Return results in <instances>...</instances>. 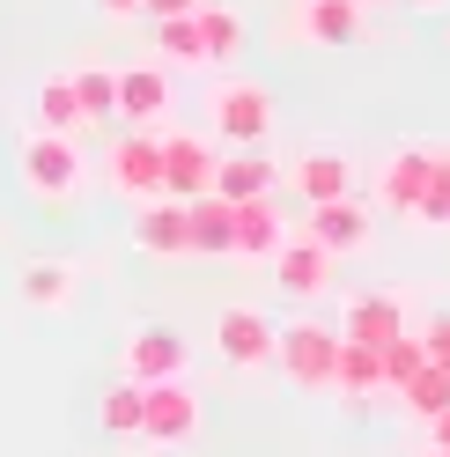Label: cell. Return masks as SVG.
I'll return each instance as SVG.
<instances>
[{"label": "cell", "mask_w": 450, "mask_h": 457, "mask_svg": "<svg viewBox=\"0 0 450 457\" xmlns=\"http://www.w3.org/2000/svg\"><path fill=\"white\" fill-rule=\"evenodd\" d=\"M273 273H280V288L288 295H325V280H332V259L311 244V237H288L273 251Z\"/></svg>", "instance_id": "d6986e66"}, {"label": "cell", "mask_w": 450, "mask_h": 457, "mask_svg": "<svg viewBox=\"0 0 450 457\" xmlns=\"http://www.w3.org/2000/svg\"><path fill=\"white\" fill-rule=\"evenodd\" d=\"M96 8H104L111 22H126V15H140V0H96Z\"/></svg>", "instance_id": "1f68e13d"}, {"label": "cell", "mask_w": 450, "mask_h": 457, "mask_svg": "<svg viewBox=\"0 0 450 457\" xmlns=\"http://www.w3.org/2000/svg\"><path fill=\"white\" fill-rule=\"evenodd\" d=\"M155 133H162V126H155ZM155 133H133V126H126L119 140H111V155H104V178H111V192H126L133 207L162 192V148H155Z\"/></svg>", "instance_id": "8992f818"}, {"label": "cell", "mask_w": 450, "mask_h": 457, "mask_svg": "<svg viewBox=\"0 0 450 457\" xmlns=\"http://www.w3.org/2000/svg\"><path fill=\"white\" fill-rule=\"evenodd\" d=\"M377 384H384V361H377V347H354V339H340V369H332V391L370 398Z\"/></svg>", "instance_id": "603a6c76"}, {"label": "cell", "mask_w": 450, "mask_h": 457, "mask_svg": "<svg viewBox=\"0 0 450 457\" xmlns=\"http://www.w3.org/2000/svg\"><path fill=\"white\" fill-rule=\"evenodd\" d=\"M273 361L288 369V384L332 391V369H340V332H325V325H288V332L273 339Z\"/></svg>", "instance_id": "3957f363"}, {"label": "cell", "mask_w": 450, "mask_h": 457, "mask_svg": "<svg viewBox=\"0 0 450 457\" xmlns=\"http://www.w3.org/2000/svg\"><path fill=\"white\" fill-rule=\"evenodd\" d=\"M192 8H200V0H140V15H148V22H162V15H192Z\"/></svg>", "instance_id": "4dcf8cb0"}, {"label": "cell", "mask_w": 450, "mask_h": 457, "mask_svg": "<svg viewBox=\"0 0 450 457\" xmlns=\"http://www.w3.org/2000/svg\"><path fill=\"white\" fill-rule=\"evenodd\" d=\"M273 325L259 318V310H221L214 318V347H221V361L229 369H266L273 361Z\"/></svg>", "instance_id": "8fae6325"}, {"label": "cell", "mask_w": 450, "mask_h": 457, "mask_svg": "<svg viewBox=\"0 0 450 457\" xmlns=\"http://www.w3.org/2000/svg\"><path fill=\"white\" fill-rule=\"evenodd\" d=\"M207 119H214V133L229 140V148H259L273 133V89L251 81V74H221L214 96H207Z\"/></svg>", "instance_id": "6da1fadb"}, {"label": "cell", "mask_w": 450, "mask_h": 457, "mask_svg": "<svg viewBox=\"0 0 450 457\" xmlns=\"http://www.w3.org/2000/svg\"><path fill=\"white\" fill-rule=\"evenodd\" d=\"M429 178H436V148H391L384 170H377V199L391 214H413V199L429 192Z\"/></svg>", "instance_id": "7c38bea8"}, {"label": "cell", "mask_w": 450, "mask_h": 457, "mask_svg": "<svg viewBox=\"0 0 450 457\" xmlns=\"http://www.w3.org/2000/svg\"><path fill=\"white\" fill-rule=\"evenodd\" d=\"M185 377V339L171 332V325H140L133 339H126V384H178Z\"/></svg>", "instance_id": "30bf717a"}, {"label": "cell", "mask_w": 450, "mask_h": 457, "mask_svg": "<svg viewBox=\"0 0 450 457\" xmlns=\"http://www.w3.org/2000/svg\"><path fill=\"white\" fill-rule=\"evenodd\" d=\"M406 8H421V15H436V8H450V0H406Z\"/></svg>", "instance_id": "836d02e7"}, {"label": "cell", "mask_w": 450, "mask_h": 457, "mask_svg": "<svg viewBox=\"0 0 450 457\" xmlns=\"http://www.w3.org/2000/svg\"><path fill=\"white\" fill-rule=\"evenodd\" d=\"M273 185H280V162L259 155V148H237V155L214 162V192L229 199V207H244V199H266Z\"/></svg>", "instance_id": "2e32d148"}, {"label": "cell", "mask_w": 450, "mask_h": 457, "mask_svg": "<svg viewBox=\"0 0 450 457\" xmlns=\"http://www.w3.org/2000/svg\"><path fill=\"white\" fill-rule=\"evenodd\" d=\"M436 450H450V406L436 413Z\"/></svg>", "instance_id": "d6a6232c"}, {"label": "cell", "mask_w": 450, "mask_h": 457, "mask_svg": "<svg viewBox=\"0 0 450 457\" xmlns=\"http://www.w3.org/2000/svg\"><path fill=\"white\" fill-rule=\"evenodd\" d=\"M421 347H429V361H443V369H450V318H436V325H429V339H421Z\"/></svg>", "instance_id": "f546056e"}, {"label": "cell", "mask_w": 450, "mask_h": 457, "mask_svg": "<svg viewBox=\"0 0 450 457\" xmlns=\"http://www.w3.org/2000/svg\"><path fill=\"white\" fill-rule=\"evenodd\" d=\"M399 391H406V406H413V413H429V420H436V413L450 406V369H443V361H421Z\"/></svg>", "instance_id": "484cf974"}, {"label": "cell", "mask_w": 450, "mask_h": 457, "mask_svg": "<svg viewBox=\"0 0 450 457\" xmlns=\"http://www.w3.org/2000/svg\"><path fill=\"white\" fill-rule=\"evenodd\" d=\"M22 303L30 310H67L74 303V266L67 259H30L22 266Z\"/></svg>", "instance_id": "44dd1931"}, {"label": "cell", "mask_w": 450, "mask_h": 457, "mask_svg": "<svg viewBox=\"0 0 450 457\" xmlns=\"http://www.w3.org/2000/svg\"><path fill=\"white\" fill-rule=\"evenodd\" d=\"M155 60H171V67H207L200 22H192V15H162V22H155Z\"/></svg>", "instance_id": "cb8c5ba5"}, {"label": "cell", "mask_w": 450, "mask_h": 457, "mask_svg": "<svg viewBox=\"0 0 450 457\" xmlns=\"http://www.w3.org/2000/svg\"><path fill=\"white\" fill-rule=\"evenodd\" d=\"M288 185L311 199V207H325V199H347V192H354V162H347L340 148H303L296 170H288Z\"/></svg>", "instance_id": "5bb4252c"}, {"label": "cell", "mask_w": 450, "mask_h": 457, "mask_svg": "<svg viewBox=\"0 0 450 457\" xmlns=\"http://www.w3.org/2000/svg\"><path fill=\"white\" fill-rule=\"evenodd\" d=\"M22 185L38 199H74L81 192V140L74 133H30L22 140Z\"/></svg>", "instance_id": "7a4b0ae2"}, {"label": "cell", "mask_w": 450, "mask_h": 457, "mask_svg": "<svg viewBox=\"0 0 450 457\" xmlns=\"http://www.w3.org/2000/svg\"><path fill=\"white\" fill-rule=\"evenodd\" d=\"M436 170H443V178H450V148H436Z\"/></svg>", "instance_id": "e575fe53"}, {"label": "cell", "mask_w": 450, "mask_h": 457, "mask_svg": "<svg viewBox=\"0 0 450 457\" xmlns=\"http://www.w3.org/2000/svg\"><path fill=\"white\" fill-rule=\"evenodd\" d=\"M325 259H354V251H370V207L347 192V199H325V207H311V228H303Z\"/></svg>", "instance_id": "9c48e42d"}, {"label": "cell", "mask_w": 450, "mask_h": 457, "mask_svg": "<svg viewBox=\"0 0 450 457\" xmlns=\"http://www.w3.org/2000/svg\"><path fill=\"white\" fill-rule=\"evenodd\" d=\"M362 8H370V0H362Z\"/></svg>", "instance_id": "8d00e7d4"}, {"label": "cell", "mask_w": 450, "mask_h": 457, "mask_svg": "<svg viewBox=\"0 0 450 457\" xmlns=\"http://www.w3.org/2000/svg\"><path fill=\"white\" fill-rule=\"evenodd\" d=\"M399 332H406L399 295H362L347 310V325H340V339H354V347H384V339H399Z\"/></svg>", "instance_id": "ffe728a7"}, {"label": "cell", "mask_w": 450, "mask_h": 457, "mask_svg": "<svg viewBox=\"0 0 450 457\" xmlns=\"http://www.w3.org/2000/svg\"><path fill=\"white\" fill-rule=\"evenodd\" d=\"M436 457H450V450H436Z\"/></svg>", "instance_id": "d590c367"}, {"label": "cell", "mask_w": 450, "mask_h": 457, "mask_svg": "<svg viewBox=\"0 0 450 457\" xmlns=\"http://www.w3.org/2000/svg\"><path fill=\"white\" fill-rule=\"evenodd\" d=\"M192 22H200V52H207V67H229V60H244V15L229 8V0H200L192 8Z\"/></svg>", "instance_id": "ac0fdd59"}, {"label": "cell", "mask_w": 450, "mask_h": 457, "mask_svg": "<svg viewBox=\"0 0 450 457\" xmlns=\"http://www.w3.org/2000/svg\"><path fill=\"white\" fill-rule=\"evenodd\" d=\"M192 436H200V398H192L185 384H148L140 391V443L178 450Z\"/></svg>", "instance_id": "52a82bcc"}, {"label": "cell", "mask_w": 450, "mask_h": 457, "mask_svg": "<svg viewBox=\"0 0 450 457\" xmlns=\"http://www.w3.org/2000/svg\"><path fill=\"white\" fill-rule=\"evenodd\" d=\"M119 119L133 133H155L162 119H171V67H155V60L119 67Z\"/></svg>", "instance_id": "ba28073f"}, {"label": "cell", "mask_w": 450, "mask_h": 457, "mask_svg": "<svg viewBox=\"0 0 450 457\" xmlns=\"http://www.w3.org/2000/svg\"><path fill=\"white\" fill-rule=\"evenodd\" d=\"M155 148H162V199H200V192H214V140H200V133H171L162 126L155 133Z\"/></svg>", "instance_id": "5b68a950"}, {"label": "cell", "mask_w": 450, "mask_h": 457, "mask_svg": "<svg viewBox=\"0 0 450 457\" xmlns=\"http://www.w3.org/2000/svg\"><path fill=\"white\" fill-rule=\"evenodd\" d=\"M377 361H384V384H406L413 369L429 361V347H421V339H406V332H399V339H384V347H377Z\"/></svg>", "instance_id": "83f0119b"}, {"label": "cell", "mask_w": 450, "mask_h": 457, "mask_svg": "<svg viewBox=\"0 0 450 457\" xmlns=\"http://www.w3.org/2000/svg\"><path fill=\"white\" fill-rule=\"evenodd\" d=\"M96 413H104L111 436H140V384H111Z\"/></svg>", "instance_id": "4316f807"}, {"label": "cell", "mask_w": 450, "mask_h": 457, "mask_svg": "<svg viewBox=\"0 0 450 457\" xmlns=\"http://www.w3.org/2000/svg\"><path fill=\"white\" fill-rule=\"evenodd\" d=\"M229 228H237V207H229L221 192L185 199V251H207V259H221V251H229Z\"/></svg>", "instance_id": "e0dca14e"}, {"label": "cell", "mask_w": 450, "mask_h": 457, "mask_svg": "<svg viewBox=\"0 0 450 457\" xmlns=\"http://www.w3.org/2000/svg\"><path fill=\"white\" fill-rule=\"evenodd\" d=\"M133 244L148 259H185V199H140L133 207Z\"/></svg>", "instance_id": "4fadbf2b"}, {"label": "cell", "mask_w": 450, "mask_h": 457, "mask_svg": "<svg viewBox=\"0 0 450 457\" xmlns=\"http://www.w3.org/2000/svg\"><path fill=\"white\" fill-rule=\"evenodd\" d=\"M280 244H288V221H280L273 192H266V199H244V207H237V228H229V259H273Z\"/></svg>", "instance_id": "9a60e30c"}, {"label": "cell", "mask_w": 450, "mask_h": 457, "mask_svg": "<svg viewBox=\"0 0 450 457\" xmlns=\"http://www.w3.org/2000/svg\"><path fill=\"white\" fill-rule=\"evenodd\" d=\"M38 126L45 133H74L81 126V104H74V81L67 74H52L45 89H38Z\"/></svg>", "instance_id": "d4e9b609"}, {"label": "cell", "mask_w": 450, "mask_h": 457, "mask_svg": "<svg viewBox=\"0 0 450 457\" xmlns=\"http://www.w3.org/2000/svg\"><path fill=\"white\" fill-rule=\"evenodd\" d=\"M288 37L296 45H325V52L362 45V37H370V8H362V0H296Z\"/></svg>", "instance_id": "277c9868"}, {"label": "cell", "mask_w": 450, "mask_h": 457, "mask_svg": "<svg viewBox=\"0 0 450 457\" xmlns=\"http://www.w3.org/2000/svg\"><path fill=\"white\" fill-rule=\"evenodd\" d=\"M74 104H81V126H104V119H119V74L111 67H74Z\"/></svg>", "instance_id": "7402d4cb"}, {"label": "cell", "mask_w": 450, "mask_h": 457, "mask_svg": "<svg viewBox=\"0 0 450 457\" xmlns=\"http://www.w3.org/2000/svg\"><path fill=\"white\" fill-rule=\"evenodd\" d=\"M413 221H429V228H450V178H443V170L429 178V192L413 199Z\"/></svg>", "instance_id": "f1b7e54d"}]
</instances>
